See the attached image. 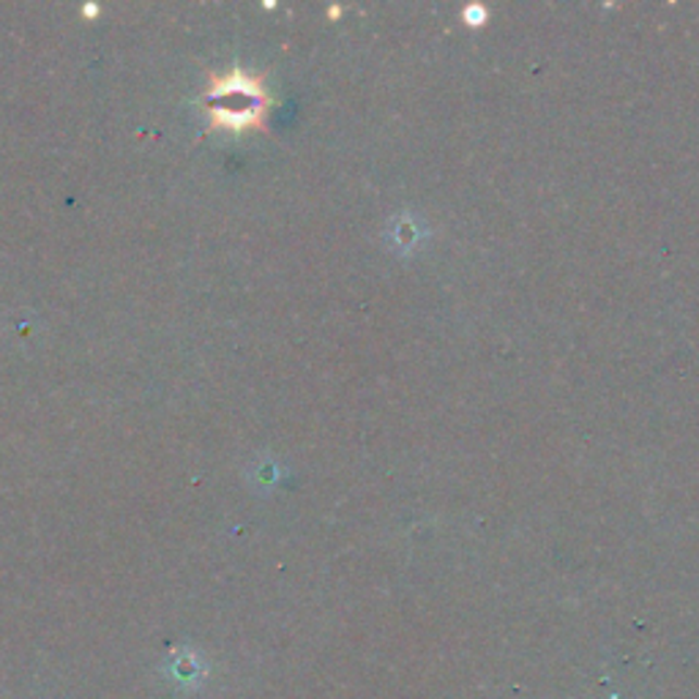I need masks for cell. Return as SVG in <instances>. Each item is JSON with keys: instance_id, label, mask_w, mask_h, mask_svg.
I'll return each mask as SVG.
<instances>
[{"instance_id": "6da1fadb", "label": "cell", "mask_w": 699, "mask_h": 699, "mask_svg": "<svg viewBox=\"0 0 699 699\" xmlns=\"http://www.w3.org/2000/svg\"><path fill=\"white\" fill-rule=\"evenodd\" d=\"M265 107H269V96L263 83L244 68H233L229 74L211 79L208 112L216 129H260L265 121Z\"/></svg>"}, {"instance_id": "7a4b0ae2", "label": "cell", "mask_w": 699, "mask_h": 699, "mask_svg": "<svg viewBox=\"0 0 699 699\" xmlns=\"http://www.w3.org/2000/svg\"><path fill=\"white\" fill-rule=\"evenodd\" d=\"M464 20H467V25H484V23H487V9H484V7H467V9H464Z\"/></svg>"}]
</instances>
